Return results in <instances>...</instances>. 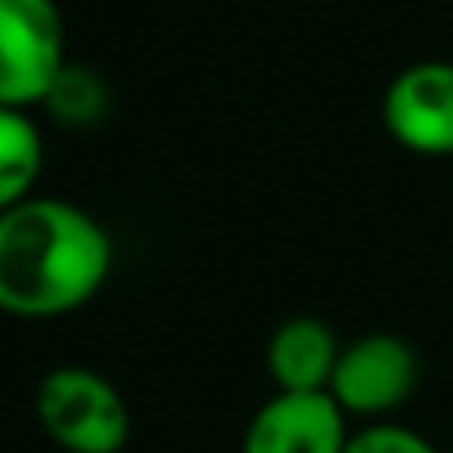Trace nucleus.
Instances as JSON below:
<instances>
[{
    "instance_id": "obj_1",
    "label": "nucleus",
    "mask_w": 453,
    "mask_h": 453,
    "mask_svg": "<svg viewBox=\"0 0 453 453\" xmlns=\"http://www.w3.org/2000/svg\"><path fill=\"white\" fill-rule=\"evenodd\" d=\"M112 269V237L93 213L57 197H28L0 213V309L60 317L88 305Z\"/></svg>"
},
{
    "instance_id": "obj_2",
    "label": "nucleus",
    "mask_w": 453,
    "mask_h": 453,
    "mask_svg": "<svg viewBox=\"0 0 453 453\" xmlns=\"http://www.w3.org/2000/svg\"><path fill=\"white\" fill-rule=\"evenodd\" d=\"M36 421L65 453H120L133 434L117 385L85 365H60L36 385Z\"/></svg>"
},
{
    "instance_id": "obj_3",
    "label": "nucleus",
    "mask_w": 453,
    "mask_h": 453,
    "mask_svg": "<svg viewBox=\"0 0 453 453\" xmlns=\"http://www.w3.org/2000/svg\"><path fill=\"white\" fill-rule=\"evenodd\" d=\"M65 65L57 0H0V104L25 112L44 104Z\"/></svg>"
},
{
    "instance_id": "obj_4",
    "label": "nucleus",
    "mask_w": 453,
    "mask_h": 453,
    "mask_svg": "<svg viewBox=\"0 0 453 453\" xmlns=\"http://www.w3.org/2000/svg\"><path fill=\"white\" fill-rule=\"evenodd\" d=\"M418 353L397 334H365L342 345L329 397L345 410V418H381L410 402L418 389Z\"/></svg>"
},
{
    "instance_id": "obj_5",
    "label": "nucleus",
    "mask_w": 453,
    "mask_h": 453,
    "mask_svg": "<svg viewBox=\"0 0 453 453\" xmlns=\"http://www.w3.org/2000/svg\"><path fill=\"white\" fill-rule=\"evenodd\" d=\"M385 133L418 157H453V60L402 69L381 101Z\"/></svg>"
},
{
    "instance_id": "obj_6",
    "label": "nucleus",
    "mask_w": 453,
    "mask_h": 453,
    "mask_svg": "<svg viewBox=\"0 0 453 453\" xmlns=\"http://www.w3.org/2000/svg\"><path fill=\"white\" fill-rule=\"evenodd\" d=\"M349 418L329 394H273L253 413L241 453H345Z\"/></svg>"
},
{
    "instance_id": "obj_7",
    "label": "nucleus",
    "mask_w": 453,
    "mask_h": 453,
    "mask_svg": "<svg viewBox=\"0 0 453 453\" xmlns=\"http://www.w3.org/2000/svg\"><path fill=\"white\" fill-rule=\"evenodd\" d=\"M337 357H342V345L321 317L281 321L265 349V365L277 394H329Z\"/></svg>"
},
{
    "instance_id": "obj_8",
    "label": "nucleus",
    "mask_w": 453,
    "mask_h": 453,
    "mask_svg": "<svg viewBox=\"0 0 453 453\" xmlns=\"http://www.w3.org/2000/svg\"><path fill=\"white\" fill-rule=\"evenodd\" d=\"M44 169V137L25 109L0 104V213L33 197Z\"/></svg>"
},
{
    "instance_id": "obj_9",
    "label": "nucleus",
    "mask_w": 453,
    "mask_h": 453,
    "mask_svg": "<svg viewBox=\"0 0 453 453\" xmlns=\"http://www.w3.org/2000/svg\"><path fill=\"white\" fill-rule=\"evenodd\" d=\"M44 109L69 128H93L109 109V88L85 65H65L57 77V85L44 96Z\"/></svg>"
},
{
    "instance_id": "obj_10",
    "label": "nucleus",
    "mask_w": 453,
    "mask_h": 453,
    "mask_svg": "<svg viewBox=\"0 0 453 453\" xmlns=\"http://www.w3.org/2000/svg\"><path fill=\"white\" fill-rule=\"evenodd\" d=\"M345 453H437V449L405 426H365L349 437Z\"/></svg>"
}]
</instances>
